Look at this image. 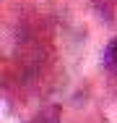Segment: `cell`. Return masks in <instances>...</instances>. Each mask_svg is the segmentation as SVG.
Returning a JSON list of instances; mask_svg holds the SVG:
<instances>
[{"mask_svg":"<svg viewBox=\"0 0 117 123\" xmlns=\"http://www.w3.org/2000/svg\"><path fill=\"white\" fill-rule=\"evenodd\" d=\"M94 3H96V8H99L101 16H112L117 11V0H94Z\"/></svg>","mask_w":117,"mask_h":123,"instance_id":"cell-3","label":"cell"},{"mask_svg":"<svg viewBox=\"0 0 117 123\" xmlns=\"http://www.w3.org/2000/svg\"><path fill=\"white\" fill-rule=\"evenodd\" d=\"M60 118H63L60 107H57V105H47V107H42L29 123H60Z\"/></svg>","mask_w":117,"mask_h":123,"instance_id":"cell-2","label":"cell"},{"mask_svg":"<svg viewBox=\"0 0 117 123\" xmlns=\"http://www.w3.org/2000/svg\"><path fill=\"white\" fill-rule=\"evenodd\" d=\"M101 66L112 76H117V37H112L109 45L104 47V52H101Z\"/></svg>","mask_w":117,"mask_h":123,"instance_id":"cell-1","label":"cell"}]
</instances>
